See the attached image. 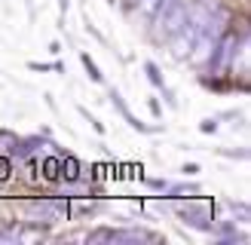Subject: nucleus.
I'll list each match as a JSON object with an SVG mask.
<instances>
[{"instance_id": "f257e3e1", "label": "nucleus", "mask_w": 251, "mask_h": 245, "mask_svg": "<svg viewBox=\"0 0 251 245\" xmlns=\"http://www.w3.org/2000/svg\"><path fill=\"white\" fill-rule=\"evenodd\" d=\"M236 46H239V34L227 28L215 43V52L208 58V71L211 74H224L227 68H233L236 65Z\"/></svg>"}, {"instance_id": "9d476101", "label": "nucleus", "mask_w": 251, "mask_h": 245, "mask_svg": "<svg viewBox=\"0 0 251 245\" xmlns=\"http://www.w3.org/2000/svg\"><path fill=\"white\" fill-rule=\"evenodd\" d=\"M83 65H86V71H89V77H92L95 83H101V74H98V68H95V61H92L89 55H86V52H83Z\"/></svg>"}, {"instance_id": "1a4fd4ad", "label": "nucleus", "mask_w": 251, "mask_h": 245, "mask_svg": "<svg viewBox=\"0 0 251 245\" xmlns=\"http://www.w3.org/2000/svg\"><path fill=\"white\" fill-rule=\"evenodd\" d=\"M144 71L150 74V83H153V86H159V89H166V83H162V77H159V68L153 65V61H147V65H144Z\"/></svg>"}, {"instance_id": "f8f14e48", "label": "nucleus", "mask_w": 251, "mask_h": 245, "mask_svg": "<svg viewBox=\"0 0 251 245\" xmlns=\"http://www.w3.org/2000/svg\"><path fill=\"white\" fill-rule=\"evenodd\" d=\"M126 6H132V0H126Z\"/></svg>"}, {"instance_id": "20e7f679", "label": "nucleus", "mask_w": 251, "mask_h": 245, "mask_svg": "<svg viewBox=\"0 0 251 245\" xmlns=\"http://www.w3.org/2000/svg\"><path fill=\"white\" fill-rule=\"evenodd\" d=\"M25 239H43V230H28V227H0V242H25Z\"/></svg>"}, {"instance_id": "f03ea898", "label": "nucleus", "mask_w": 251, "mask_h": 245, "mask_svg": "<svg viewBox=\"0 0 251 245\" xmlns=\"http://www.w3.org/2000/svg\"><path fill=\"white\" fill-rule=\"evenodd\" d=\"M68 215L65 199H37L28 205V224H58L61 218Z\"/></svg>"}, {"instance_id": "0eeeda50", "label": "nucleus", "mask_w": 251, "mask_h": 245, "mask_svg": "<svg viewBox=\"0 0 251 245\" xmlns=\"http://www.w3.org/2000/svg\"><path fill=\"white\" fill-rule=\"evenodd\" d=\"M16 135L12 132H0V156H12V150H16Z\"/></svg>"}, {"instance_id": "7ed1b4c3", "label": "nucleus", "mask_w": 251, "mask_h": 245, "mask_svg": "<svg viewBox=\"0 0 251 245\" xmlns=\"http://www.w3.org/2000/svg\"><path fill=\"white\" fill-rule=\"evenodd\" d=\"M92 242H159L156 233L150 230H138V227H123V230H95L89 233Z\"/></svg>"}, {"instance_id": "423d86ee", "label": "nucleus", "mask_w": 251, "mask_h": 245, "mask_svg": "<svg viewBox=\"0 0 251 245\" xmlns=\"http://www.w3.org/2000/svg\"><path fill=\"white\" fill-rule=\"evenodd\" d=\"M110 98H114V104L120 107V114H123L126 120H129V126H135V129H141V132H147V126H141V122H138V120L132 117V110L126 107V104H123V98H120V92H117V89H110Z\"/></svg>"}, {"instance_id": "39448f33", "label": "nucleus", "mask_w": 251, "mask_h": 245, "mask_svg": "<svg viewBox=\"0 0 251 245\" xmlns=\"http://www.w3.org/2000/svg\"><path fill=\"white\" fill-rule=\"evenodd\" d=\"M159 3H162V0H132V12H135V19H144V22H150Z\"/></svg>"}, {"instance_id": "6e6552de", "label": "nucleus", "mask_w": 251, "mask_h": 245, "mask_svg": "<svg viewBox=\"0 0 251 245\" xmlns=\"http://www.w3.org/2000/svg\"><path fill=\"white\" fill-rule=\"evenodd\" d=\"M43 175L46 178H61V156H49L43 163Z\"/></svg>"}, {"instance_id": "9b49d317", "label": "nucleus", "mask_w": 251, "mask_h": 245, "mask_svg": "<svg viewBox=\"0 0 251 245\" xmlns=\"http://www.w3.org/2000/svg\"><path fill=\"white\" fill-rule=\"evenodd\" d=\"M9 178V159H0V181Z\"/></svg>"}]
</instances>
